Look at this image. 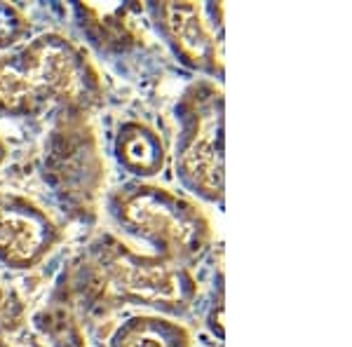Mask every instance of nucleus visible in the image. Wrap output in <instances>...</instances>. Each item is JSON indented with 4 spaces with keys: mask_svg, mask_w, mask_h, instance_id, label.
<instances>
[{
    "mask_svg": "<svg viewBox=\"0 0 352 347\" xmlns=\"http://www.w3.org/2000/svg\"><path fill=\"white\" fill-rule=\"evenodd\" d=\"M56 298L101 315L122 305L186 312L197 295L188 267L157 254H139L113 235H101L71 260L54 291Z\"/></svg>",
    "mask_w": 352,
    "mask_h": 347,
    "instance_id": "obj_1",
    "label": "nucleus"
},
{
    "mask_svg": "<svg viewBox=\"0 0 352 347\" xmlns=\"http://www.w3.org/2000/svg\"><path fill=\"white\" fill-rule=\"evenodd\" d=\"M104 96L99 71L73 41L43 33L0 56V117L89 113Z\"/></svg>",
    "mask_w": 352,
    "mask_h": 347,
    "instance_id": "obj_2",
    "label": "nucleus"
},
{
    "mask_svg": "<svg viewBox=\"0 0 352 347\" xmlns=\"http://www.w3.org/2000/svg\"><path fill=\"white\" fill-rule=\"evenodd\" d=\"M118 225L157 249V256L188 267L212 247V223L197 204L160 186L127 183L106 197Z\"/></svg>",
    "mask_w": 352,
    "mask_h": 347,
    "instance_id": "obj_3",
    "label": "nucleus"
},
{
    "mask_svg": "<svg viewBox=\"0 0 352 347\" xmlns=\"http://www.w3.org/2000/svg\"><path fill=\"white\" fill-rule=\"evenodd\" d=\"M87 115L82 111H66L54 117L45 141L43 174L71 219L94 223L106 183V162Z\"/></svg>",
    "mask_w": 352,
    "mask_h": 347,
    "instance_id": "obj_4",
    "label": "nucleus"
},
{
    "mask_svg": "<svg viewBox=\"0 0 352 347\" xmlns=\"http://www.w3.org/2000/svg\"><path fill=\"white\" fill-rule=\"evenodd\" d=\"M176 174L207 202L223 200V92L212 80H195L176 104Z\"/></svg>",
    "mask_w": 352,
    "mask_h": 347,
    "instance_id": "obj_5",
    "label": "nucleus"
},
{
    "mask_svg": "<svg viewBox=\"0 0 352 347\" xmlns=\"http://www.w3.org/2000/svg\"><path fill=\"white\" fill-rule=\"evenodd\" d=\"M148 12L164 43L181 64L192 71L223 78L221 38H223V5L217 3H151Z\"/></svg>",
    "mask_w": 352,
    "mask_h": 347,
    "instance_id": "obj_6",
    "label": "nucleus"
},
{
    "mask_svg": "<svg viewBox=\"0 0 352 347\" xmlns=\"http://www.w3.org/2000/svg\"><path fill=\"white\" fill-rule=\"evenodd\" d=\"M61 240L56 221L41 204L16 192H0V263L10 270L41 265Z\"/></svg>",
    "mask_w": 352,
    "mask_h": 347,
    "instance_id": "obj_7",
    "label": "nucleus"
},
{
    "mask_svg": "<svg viewBox=\"0 0 352 347\" xmlns=\"http://www.w3.org/2000/svg\"><path fill=\"white\" fill-rule=\"evenodd\" d=\"M118 162L136 176H155L164 167V144L160 134L144 122H124L113 144Z\"/></svg>",
    "mask_w": 352,
    "mask_h": 347,
    "instance_id": "obj_8",
    "label": "nucleus"
},
{
    "mask_svg": "<svg viewBox=\"0 0 352 347\" xmlns=\"http://www.w3.org/2000/svg\"><path fill=\"white\" fill-rule=\"evenodd\" d=\"M190 343L184 324L153 315L132 317L111 338V347H190Z\"/></svg>",
    "mask_w": 352,
    "mask_h": 347,
    "instance_id": "obj_9",
    "label": "nucleus"
},
{
    "mask_svg": "<svg viewBox=\"0 0 352 347\" xmlns=\"http://www.w3.org/2000/svg\"><path fill=\"white\" fill-rule=\"evenodd\" d=\"M129 10L132 8H116L111 12H101L94 5H76V12L82 19V28L104 49H127L132 45H139V36L127 21Z\"/></svg>",
    "mask_w": 352,
    "mask_h": 347,
    "instance_id": "obj_10",
    "label": "nucleus"
},
{
    "mask_svg": "<svg viewBox=\"0 0 352 347\" xmlns=\"http://www.w3.org/2000/svg\"><path fill=\"white\" fill-rule=\"evenodd\" d=\"M33 324L52 347H87L85 331L78 322L73 307L64 303L61 298H52V303L45 305L36 317Z\"/></svg>",
    "mask_w": 352,
    "mask_h": 347,
    "instance_id": "obj_11",
    "label": "nucleus"
},
{
    "mask_svg": "<svg viewBox=\"0 0 352 347\" xmlns=\"http://www.w3.org/2000/svg\"><path fill=\"white\" fill-rule=\"evenodd\" d=\"M26 305L14 289L0 287V347H12V338L24 326Z\"/></svg>",
    "mask_w": 352,
    "mask_h": 347,
    "instance_id": "obj_12",
    "label": "nucleus"
},
{
    "mask_svg": "<svg viewBox=\"0 0 352 347\" xmlns=\"http://www.w3.org/2000/svg\"><path fill=\"white\" fill-rule=\"evenodd\" d=\"M31 33V21L19 8L10 3H0V47L19 43Z\"/></svg>",
    "mask_w": 352,
    "mask_h": 347,
    "instance_id": "obj_13",
    "label": "nucleus"
},
{
    "mask_svg": "<svg viewBox=\"0 0 352 347\" xmlns=\"http://www.w3.org/2000/svg\"><path fill=\"white\" fill-rule=\"evenodd\" d=\"M5 157H8V144H5V141L0 139V164L5 162Z\"/></svg>",
    "mask_w": 352,
    "mask_h": 347,
    "instance_id": "obj_14",
    "label": "nucleus"
}]
</instances>
